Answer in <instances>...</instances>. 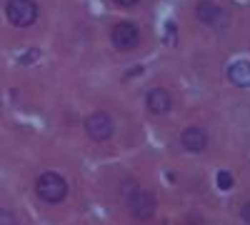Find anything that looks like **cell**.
I'll return each mask as SVG.
<instances>
[{"mask_svg":"<svg viewBox=\"0 0 250 225\" xmlns=\"http://www.w3.org/2000/svg\"><path fill=\"white\" fill-rule=\"evenodd\" d=\"M35 193L38 198L43 203H50V205H55V203H62L68 195V183L65 178H62L60 173H43L38 178L35 183Z\"/></svg>","mask_w":250,"mask_h":225,"instance_id":"6da1fadb","label":"cell"},{"mask_svg":"<svg viewBox=\"0 0 250 225\" xmlns=\"http://www.w3.org/2000/svg\"><path fill=\"white\" fill-rule=\"evenodd\" d=\"M8 20L18 28H30L38 20V3L35 0H8L5 5Z\"/></svg>","mask_w":250,"mask_h":225,"instance_id":"7a4b0ae2","label":"cell"},{"mask_svg":"<svg viewBox=\"0 0 250 225\" xmlns=\"http://www.w3.org/2000/svg\"><path fill=\"white\" fill-rule=\"evenodd\" d=\"M128 210L138 220H148L155 213V198L150 193H145V190H133L128 195Z\"/></svg>","mask_w":250,"mask_h":225,"instance_id":"3957f363","label":"cell"},{"mask_svg":"<svg viewBox=\"0 0 250 225\" xmlns=\"http://www.w3.org/2000/svg\"><path fill=\"white\" fill-rule=\"evenodd\" d=\"M85 133H88L90 140H98V143L113 138V120H110V115H105V113L88 115L85 118Z\"/></svg>","mask_w":250,"mask_h":225,"instance_id":"277c9868","label":"cell"},{"mask_svg":"<svg viewBox=\"0 0 250 225\" xmlns=\"http://www.w3.org/2000/svg\"><path fill=\"white\" fill-rule=\"evenodd\" d=\"M140 43V30L133 23H118L113 28V45L118 50H133Z\"/></svg>","mask_w":250,"mask_h":225,"instance_id":"5b68a950","label":"cell"},{"mask_svg":"<svg viewBox=\"0 0 250 225\" xmlns=\"http://www.w3.org/2000/svg\"><path fill=\"white\" fill-rule=\"evenodd\" d=\"M145 105H148V110L155 113V115H165L173 108V98L165 88H153L148 95H145Z\"/></svg>","mask_w":250,"mask_h":225,"instance_id":"8992f818","label":"cell"},{"mask_svg":"<svg viewBox=\"0 0 250 225\" xmlns=\"http://www.w3.org/2000/svg\"><path fill=\"white\" fill-rule=\"evenodd\" d=\"M180 145L188 150V153H203L208 148V133L203 128H185L183 135H180Z\"/></svg>","mask_w":250,"mask_h":225,"instance_id":"52a82bcc","label":"cell"},{"mask_svg":"<svg viewBox=\"0 0 250 225\" xmlns=\"http://www.w3.org/2000/svg\"><path fill=\"white\" fill-rule=\"evenodd\" d=\"M195 18L203 25H220L223 23V10L213 3V0H200L195 5Z\"/></svg>","mask_w":250,"mask_h":225,"instance_id":"ba28073f","label":"cell"},{"mask_svg":"<svg viewBox=\"0 0 250 225\" xmlns=\"http://www.w3.org/2000/svg\"><path fill=\"white\" fill-rule=\"evenodd\" d=\"M228 78H230V83L238 85V88H250V63L245 60H238L228 68Z\"/></svg>","mask_w":250,"mask_h":225,"instance_id":"9c48e42d","label":"cell"},{"mask_svg":"<svg viewBox=\"0 0 250 225\" xmlns=\"http://www.w3.org/2000/svg\"><path fill=\"white\" fill-rule=\"evenodd\" d=\"M215 183H218V188H220V190H230V185H233V175L228 173V170H220L218 178H215Z\"/></svg>","mask_w":250,"mask_h":225,"instance_id":"30bf717a","label":"cell"},{"mask_svg":"<svg viewBox=\"0 0 250 225\" xmlns=\"http://www.w3.org/2000/svg\"><path fill=\"white\" fill-rule=\"evenodd\" d=\"M0 225H18V220L10 210H0Z\"/></svg>","mask_w":250,"mask_h":225,"instance_id":"8fae6325","label":"cell"},{"mask_svg":"<svg viewBox=\"0 0 250 225\" xmlns=\"http://www.w3.org/2000/svg\"><path fill=\"white\" fill-rule=\"evenodd\" d=\"M240 218L250 225V200H248V203H243V208H240Z\"/></svg>","mask_w":250,"mask_h":225,"instance_id":"7c38bea8","label":"cell"},{"mask_svg":"<svg viewBox=\"0 0 250 225\" xmlns=\"http://www.w3.org/2000/svg\"><path fill=\"white\" fill-rule=\"evenodd\" d=\"M115 3H120V5H135L138 0H115Z\"/></svg>","mask_w":250,"mask_h":225,"instance_id":"4fadbf2b","label":"cell"}]
</instances>
